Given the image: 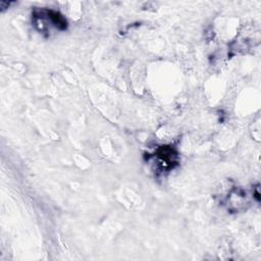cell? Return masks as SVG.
<instances>
[{
    "mask_svg": "<svg viewBox=\"0 0 261 261\" xmlns=\"http://www.w3.org/2000/svg\"><path fill=\"white\" fill-rule=\"evenodd\" d=\"M34 19L40 32H48L50 28L57 31H64L67 28V21L58 11L51 9L35 10Z\"/></svg>",
    "mask_w": 261,
    "mask_h": 261,
    "instance_id": "6da1fadb",
    "label": "cell"
},
{
    "mask_svg": "<svg viewBox=\"0 0 261 261\" xmlns=\"http://www.w3.org/2000/svg\"><path fill=\"white\" fill-rule=\"evenodd\" d=\"M153 157L163 170L172 169L177 164L178 159L177 152L171 146H160L153 154Z\"/></svg>",
    "mask_w": 261,
    "mask_h": 261,
    "instance_id": "7a4b0ae2",
    "label": "cell"
}]
</instances>
